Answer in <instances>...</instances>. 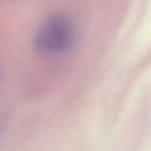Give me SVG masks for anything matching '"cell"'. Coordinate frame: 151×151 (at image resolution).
<instances>
[{
	"instance_id": "1",
	"label": "cell",
	"mask_w": 151,
	"mask_h": 151,
	"mask_svg": "<svg viewBox=\"0 0 151 151\" xmlns=\"http://www.w3.org/2000/svg\"><path fill=\"white\" fill-rule=\"evenodd\" d=\"M75 28L71 19L64 14L48 16L35 33L34 45L44 56H57L68 52L74 45Z\"/></svg>"
}]
</instances>
